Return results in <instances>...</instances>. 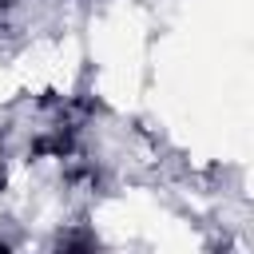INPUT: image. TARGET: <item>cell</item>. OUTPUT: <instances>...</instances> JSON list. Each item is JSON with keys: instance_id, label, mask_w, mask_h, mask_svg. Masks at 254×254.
Wrapping results in <instances>:
<instances>
[{"instance_id": "obj_1", "label": "cell", "mask_w": 254, "mask_h": 254, "mask_svg": "<svg viewBox=\"0 0 254 254\" xmlns=\"http://www.w3.org/2000/svg\"><path fill=\"white\" fill-rule=\"evenodd\" d=\"M4 4H12V0H0V8H4Z\"/></svg>"}]
</instances>
